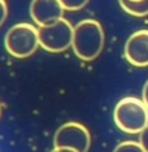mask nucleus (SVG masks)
Returning <instances> with one entry per match:
<instances>
[{
	"mask_svg": "<svg viewBox=\"0 0 148 152\" xmlns=\"http://www.w3.org/2000/svg\"><path fill=\"white\" fill-rule=\"evenodd\" d=\"M125 57L136 68L148 66V29L138 30L125 43Z\"/></svg>",
	"mask_w": 148,
	"mask_h": 152,
	"instance_id": "obj_6",
	"label": "nucleus"
},
{
	"mask_svg": "<svg viewBox=\"0 0 148 152\" xmlns=\"http://www.w3.org/2000/svg\"><path fill=\"white\" fill-rule=\"evenodd\" d=\"M51 152H77V151L71 150V148H53Z\"/></svg>",
	"mask_w": 148,
	"mask_h": 152,
	"instance_id": "obj_14",
	"label": "nucleus"
},
{
	"mask_svg": "<svg viewBox=\"0 0 148 152\" xmlns=\"http://www.w3.org/2000/svg\"><path fill=\"white\" fill-rule=\"evenodd\" d=\"M113 152H146L139 142L135 140H123L118 143Z\"/></svg>",
	"mask_w": 148,
	"mask_h": 152,
	"instance_id": "obj_9",
	"label": "nucleus"
},
{
	"mask_svg": "<svg viewBox=\"0 0 148 152\" xmlns=\"http://www.w3.org/2000/svg\"><path fill=\"white\" fill-rule=\"evenodd\" d=\"M138 142H139L140 146L143 147V150L148 152V125L139 133V140Z\"/></svg>",
	"mask_w": 148,
	"mask_h": 152,
	"instance_id": "obj_11",
	"label": "nucleus"
},
{
	"mask_svg": "<svg viewBox=\"0 0 148 152\" xmlns=\"http://www.w3.org/2000/svg\"><path fill=\"white\" fill-rule=\"evenodd\" d=\"M4 46L7 52L16 58L31 56L39 47L38 29L27 22L16 23L7 31Z\"/></svg>",
	"mask_w": 148,
	"mask_h": 152,
	"instance_id": "obj_3",
	"label": "nucleus"
},
{
	"mask_svg": "<svg viewBox=\"0 0 148 152\" xmlns=\"http://www.w3.org/2000/svg\"><path fill=\"white\" fill-rule=\"evenodd\" d=\"M121 8L126 13L134 17H146L148 16V0L142 1H130V0H118Z\"/></svg>",
	"mask_w": 148,
	"mask_h": 152,
	"instance_id": "obj_8",
	"label": "nucleus"
},
{
	"mask_svg": "<svg viewBox=\"0 0 148 152\" xmlns=\"http://www.w3.org/2000/svg\"><path fill=\"white\" fill-rule=\"evenodd\" d=\"M113 120L116 126L126 134H139L148 125V108L142 99L126 96L114 107Z\"/></svg>",
	"mask_w": 148,
	"mask_h": 152,
	"instance_id": "obj_2",
	"label": "nucleus"
},
{
	"mask_svg": "<svg viewBox=\"0 0 148 152\" xmlns=\"http://www.w3.org/2000/svg\"><path fill=\"white\" fill-rule=\"evenodd\" d=\"M130 1H142V0H130Z\"/></svg>",
	"mask_w": 148,
	"mask_h": 152,
	"instance_id": "obj_16",
	"label": "nucleus"
},
{
	"mask_svg": "<svg viewBox=\"0 0 148 152\" xmlns=\"http://www.w3.org/2000/svg\"><path fill=\"white\" fill-rule=\"evenodd\" d=\"M91 144L90 131L79 122H66L61 125L55 133V148H71L77 152H88Z\"/></svg>",
	"mask_w": 148,
	"mask_h": 152,
	"instance_id": "obj_5",
	"label": "nucleus"
},
{
	"mask_svg": "<svg viewBox=\"0 0 148 152\" xmlns=\"http://www.w3.org/2000/svg\"><path fill=\"white\" fill-rule=\"evenodd\" d=\"M0 117H1V104H0Z\"/></svg>",
	"mask_w": 148,
	"mask_h": 152,
	"instance_id": "obj_15",
	"label": "nucleus"
},
{
	"mask_svg": "<svg viewBox=\"0 0 148 152\" xmlns=\"http://www.w3.org/2000/svg\"><path fill=\"white\" fill-rule=\"evenodd\" d=\"M105 34L101 23L96 20H82L73 29V48L75 56L82 61H94L101 53Z\"/></svg>",
	"mask_w": 148,
	"mask_h": 152,
	"instance_id": "obj_1",
	"label": "nucleus"
},
{
	"mask_svg": "<svg viewBox=\"0 0 148 152\" xmlns=\"http://www.w3.org/2000/svg\"><path fill=\"white\" fill-rule=\"evenodd\" d=\"M73 29L74 26H71V23L64 17L51 25L39 26L38 27L39 46L48 52H64L71 47Z\"/></svg>",
	"mask_w": 148,
	"mask_h": 152,
	"instance_id": "obj_4",
	"label": "nucleus"
},
{
	"mask_svg": "<svg viewBox=\"0 0 148 152\" xmlns=\"http://www.w3.org/2000/svg\"><path fill=\"white\" fill-rule=\"evenodd\" d=\"M64 11L58 0H31L30 16L38 26H47L63 18Z\"/></svg>",
	"mask_w": 148,
	"mask_h": 152,
	"instance_id": "obj_7",
	"label": "nucleus"
},
{
	"mask_svg": "<svg viewBox=\"0 0 148 152\" xmlns=\"http://www.w3.org/2000/svg\"><path fill=\"white\" fill-rule=\"evenodd\" d=\"M7 16H8V5L5 0H0V26L5 22Z\"/></svg>",
	"mask_w": 148,
	"mask_h": 152,
	"instance_id": "obj_12",
	"label": "nucleus"
},
{
	"mask_svg": "<svg viewBox=\"0 0 148 152\" xmlns=\"http://www.w3.org/2000/svg\"><path fill=\"white\" fill-rule=\"evenodd\" d=\"M142 100L143 103L146 104V107L148 108V81L144 83L143 86V91H142Z\"/></svg>",
	"mask_w": 148,
	"mask_h": 152,
	"instance_id": "obj_13",
	"label": "nucleus"
},
{
	"mask_svg": "<svg viewBox=\"0 0 148 152\" xmlns=\"http://www.w3.org/2000/svg\"><path fill=\"white\" fill-rule=\"evenodd\" d=\"M65 11H79L85 8L90 0H58Z\"/></svg>",
	"mask_w": 148,
	"mask_h": 152,
	"instance_id": "obj_10",
	"label": "nucleus"
}]
</instances>
